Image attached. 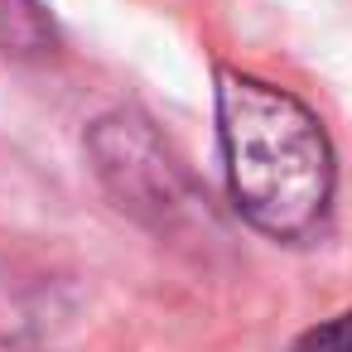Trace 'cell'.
Listing matches in <instances>:
<instances>
[{
  "label": "cell",
  "mask_w": 352,
  "mask_h": 352,
  "mask_svg": "<svg viewBox=\"0 0 352 352\" xmlns=\"http://www.w3.org/2000/svg\"><path fill=\"white\" fill-rule=\"evenodd\" d=\"M289 352H352V309H342V314L314 323L309 333H299Z\"/></svg>",
  "instance_id": "277c9868"
},
{
  "label": "cell",
  "mask_w": 352,
  "mask_h": 352,
  "mask_svg": "<svg viewBox=\"0 0 352 352\" xmlns=\"http://www.w3.org/2000/svg\"><path fill=\"white\" fill-rule=\"evenodd\" d=\"M58 49V25L44 0H0V54L44 58Z\"/></svg>",
  "instance_id": "3957f363"
},
{
  "label": "cell",
  "mask_w": 352,
  "mask_h": 352,
  "mask_svg": "<svg viewBox=\"0 0 352 352\" xmlns=\"http://www.w3.org/2000/svg\"><path fill=\"white\" fill-rule=\"evenodd\" d=\"M217 140L236 212L270 241H304L323 227L338 160L318 116L251 73L217 68Z\"/></svg>",
  "instance_id": "6da1fadb"
},
{
  "label": "cell",
  "mask_w": 352,
  "mask_h": 352,
  "mask_svg": "<svg viewBox=\"0 0 352 352\" xmlns=\"http://www.w3.org/2000/svg\"><path fill=\"white\" fill-rule=\"evenodd\" d=\"M92 155H97V174L107 179V188L121 198V208H164L169 203V160L160 150V140L150 135V126L131 111H116L107 121H97L92 131Z\"/></svg>",
  "instance_id": "7a4b0ae2"
}]
</instances>
